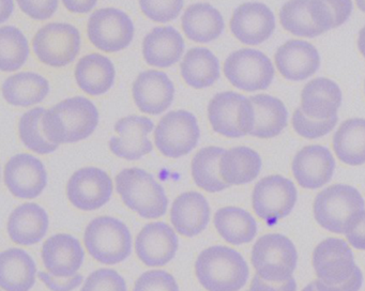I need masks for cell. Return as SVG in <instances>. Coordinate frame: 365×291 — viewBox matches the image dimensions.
I'll return each mask as SVG.
<instances>
[{
    "instance_id": "obj_1",
    "label": "cell",
    "mask_w": 365,
    "mask_h": 291,
    "mask_svg": "<svg viewBox=\"0 0 365 291\" xmlns=\"http://www.w3.org/2000/svg\"><path fill=\"white\" fill-rule=\"evenodd\" d=\"M99 124L97 106L85 96L61 101L46 109L42 120L44 134L56 145L88 138Z\"/></svg>"
},
{
    "instance_id": "obj_2",
    "label": "cell",
    "mask_w": 365,
    "mask_h": 291,
    "mask_svg": "<svg viewBox=\"0 0 365 291\" xmlns=\"http://www.w3.org/2000/svg\"><path fill=\"white\" fill-rule=\"evenodd\" d=\"M195 274L207 291H239L247 284L250 270L240 252L215 245L198 255Z\"/></svg>"
},
{
    "instance_id": "obj_3",
    "label": "cell",
    "mask_w": 365,
    "mask_h": 291,
    "mask_svg": "<svg viewBox=\"0 0 365 291\" xmlns=\"http://www.w3.org/2000/svg\"><path fill=\"white\" fill-rule=\"evenodd\" d=\"M115 182L121 200L140 218L153 220L165 215L168 195L163 186L148 171L138 167L123 169L116 175Z\"/></svg>"
},
{
    "instance_id": "obj_4",
    "label": "cell",
    "mask_w": 365,
    "mask_h": 291,
    "mask_svg": "<svg viewBox=\"0 0 365 291\" xmlns=\"http://www.w3.org/2000/svg\"><path fill=\"white\" fill-rule=\"evenodd\" d=\"M84 243L88 254L102 265H118L132 252L129 227L112 216L93 218L85 229Z\"/></svg>"
},
{
    "instance_id": "obj_5",
    "label": "cell",
    "mask_w": 365,
    "mask_h": 291,
    "mask_svg": "<svg viewBox=\"0 0 365 291\" xmlns=\"http://www.w3.org/2000/svg\"><path fill=\"white\" fill-rule=\"evenodd\" d=\"M251 261L260 277L269 282H285L296 270L298 252L287 237L270 233L254 244Z\"/></svg>"
},
{
    "instance_id": "obj_6",
    "label": "cell",
    "mask_w": 365,
    "mask_h": 291,
    "mask_svg": "<svg viewBox=\"0 0 365 291\" xmlns=\"http://www.w3.org/2000/svg\"><path fill=\"white\" fill-rule=\"evenodd\" d=\"M362 210H365L364 199L356 188L346 184L324 188L314 201L316 222L337 235H343L350 218Z\"/></svg>"
},
{
    "instance_id": "obj_7",
    "label": "cell",
    "mask_w": 365,
    "mask_h": 291,
    "mask_svg": "<svg viewBox=\"0 0 365 291\" xmlns=\"http://www.w3.org/2000/svg\"><path fill=\"white\" fill-rule=\"evenodd\" d=\"M200 137L197 118L183 109L166 113L155 128V147L166 158L187 155L197 147Z\"/></svg>"
},
{
    "instance_id": "obj_8",
    "label": "cell",
    "mask_w": 365,
    "mask_h": 291,
    "mask_svg": "<svg viewBox=\"0 0 365 291\" xmlns=\"http://www.w3.org/2000/svg\"><path fill=\"white\" fill-rule=\"evenodd\" d=\"M33 49L46 66L63 68L74 61L80 53V31L71 24H46L34 36Z\"/></svg>"
},
{
    "instance_id": "obj_9",
    "label": "cell",
    "mask_w": 365,
    "mask_h": 291,
    "mask_svg": "<svg viewBox=\"0 0 365 291\" xmlns=\"http://www.w3.org/2000/svg\"><path fill=\"white\" fill-rule=\"evenodd\" d=\"M208 119L215 132L230 138H238L251 133L253 107L249 98L242 94L220 92L209 102Z\"/></svg>"
},
{
    "instance_id": "obj_10",
    "label": "cell",
    "mask_w": 365,
    "mask_h": 291,
    "mask_svg": "<svg viewBox=\"0 0 365 291\" xmlns=\"http://www.w3.org/2000/svg\"><path fill=\"white\" fill-rule=\"evenodd\" d=\"M223 70L230 83L245 91L267 89L274 78L272 62L257 49L241 48L230 53Z\"/></svg>"
},
{
    "instance_id": "obj_11",
    "label": "cell",
    "mask_w": 365,
    "mask_h": 291,
    "mask_svg": "<svg viewBox=\"0 0 365 291\" xmlns=\"http://www.w3.org/2000/svg\"><path fill=\"white\" fill-rule=\"evenodd\" d=\"M131 17L117 8H102L91 15L87 24V36L100 51L116 53L127 48L134 38Z\"/></svg>"
},
{
    "instance_id": "obj_12",
    "label": "cell",
    "mask_w": 365,
    "mask_h": 291,
    "mask_svg": "<svg viewBox=\"0 0 365 291\" xmlns=\"http://www.w3.org/2000/svg\"><path fill=\"white\" fill-rule=\"evenodd\" d=\"M297 197L294 182L282 175H269L254 188L252 205L258 218L268 225H275L292 211Z\"/></svg>"
},
{
    "instance_id": "obj_13",
    "label": "cell",
    "mask_w": 365,
    "mask_h": 291,
    "mask_svg": "<svg viewBox=\"0 0 365 291\" xmlns=\"http://www.w3.org/2000/svg\"><path fill=\"white\" fill-rule=\"evenodd\" d=\"M112 195V178L98 167L78 169L67 183V197L70 203L83 211L100 209L110 201Z\"/></svg>"
},
{
    "instance_id": "obj_14",
    "label": "cell",
    "mask_w": 365,
    "mask_h": 291,
    "mask_svg": "<svg viewBox=\"0 0 365 291\" xmlns=\"http://www.w3.org/2000/svg\"><path fill=\"white\" fill-rule=\"evenodd\" d=\"M4 179L14 196L35 199L46 190L48 173L41 160L33 154L19 153L6 164Z\"/></svg>"
},
{
    "instance_id": "obj_15",
    "label": "cell",
    "mask_w": 365,
    "mask_h": 291,
    "mask_svg": "<svg viewBox=\"0 0 365 291\" xmlns=\"http://www.w3.org/2000/svg\"><path fill=\"white\" fill-rule=\"evenodd\" d=\"M155 128L153 120L144 116L131 115L115 123L117 135L108 141L110 151L128 160H138L153 152V146L148 135Z\"/></svg>"
},
{
    "instance_id": "obj_16",
    "label": "cell",
    "mask_w": 365,
    "mask_h": 291,
    "mask_svg": "<svg viewBox=\"0 0 365 291\" xmlns=\"http://www.w3.org/2000/svg\"><path fill=\"white\" fill-rule=\"evenodd\" d=\"M313 267L317 280L332 285L345 282L358 267L347 242L337 238H329L316 246Z\"/></svg>"
},
{
    "instance_id": "obj_17",
    "label": "cell",
    "mask_w": 365,
    "mask_h": 291,
    "mask_svg": "<svg viewBox=\"0 0 365 291\" xmlns=\"http://www.w3.org/2000/svg\"><path fill=\"white\" fill-rule=\"evenodd\" d=\"M179 240L174 229L163 222L149 223L135 240L138 259L147 267H164L176 256Z\"/></svg>"
},
{
    "instance_id": "obj_18",
    "label": "cell",
    "mask_w": 365,
    "mask_h": 291,
    "mask_svg": "<svg viewBox=\"0 0 365 291\" xmlns=\"http://www.w3.org/2000/svg\"><path fill=\"white\" fill-rule=\"evenodd\" d=\"M274 29V14L260 2L240 4L230 19V30L243 44H262L272 36Z\"/></svg>"
},
{
    "instance_id": "obj_19",
    "label": "cell",
    "mask_w": 365,
    "mask_h": 291,
    "mask_svg": "<svg viewBox=\"0 0 365 291\" xmlns=\"http://www.w3.org/2000/svg\"><path fill=\"white\" fill-rule=\"evenodd\" d=\"M132 94L140 111L157 116L164 113L172 105L175 86L166 73L147 70L136 77L132 86Z\"/></svg>"
},
{
    "instance_id": "obj_20",
    "label": "cell",
    "mask_w": 365,
    "mask_h": 291,
    "mask_svg": "<svg viewBox=\"0 0 365 291\" xmlns=\"http://www.w3.org/2000/svg\"><path fill=\"white\" fill-rule=\"evenodd\" d=\"M41 258L48 273L67 278L78 274L84 262L85 252L76 237L69 233H57L44 242Z\"/></svg>"
},
{
    "instance_id": "obj_21",
    "label": "cell",
    "mask_w": 365,
    "mask_h": 291,
    "mask_svg": "<svg viewBox=\"0 0 365 291\" xmlns=\"http://www.w3.org/2000/svg\"><path fill=\"white\" fill-rule=\"evenodd\" d=\"M335 160L328 148L311 145L301 149L292 160V173L299 185L317 190L332 179Z\"/></svg>"
},
{
    "instance_id": "obj_22",
    "label": "cell",
    "mask_w": 365,
    "mask_h": 291,
    "mask_svg": "<svg viewBox=\"0 0 365 291\" xmlns=\"http://www.w3.org/2000/svg\"><path fill=\"white\" fill-rule=\"evenodd\" d=\"M211 210L208 200L200 193L191 190L179 195L172 205L170 222L176 233L193 238L208 226Z\"/></svg>"
},
{
    "instance_id": "obj_23",
    "label": "cell",
    "mask_w": 365,
    "mask_h": 291,
    "mask_svg": "<svg viewBox=\"0 0 365 291\" xmlns=\"http://www.w3.org/2000/svg\"><path fill=\"white\" fill-rule=\"evenodd\" d=\"M274 58L279 73L289 81H304L320 66L319 53L307 41H287L279 47Z\"/></svg>"
},
{
    "instance_id": "obj_24",
    "label": "cell",
    "mask_w": 365,
    "mask_h": 291,
    "mask_svg": "<svg viewBox=\"0 0 365 291\" xmlns=\"http://www.w3.org/2000/svg\"><path fill=\"white\" fill-rule=\"evenodd\" d=\"M48 224L50 220L43 207L35 203H23L10 214L8 235L19 245H34L46 237Z\"/></svg>"
},
{
    "instance_id": "obj_25",
    "label": "cell",
    "mask_w": 365,
    "mask_h": 291,
    "mask_svg": "<svg viewBox=\"0 0 365 291\" xmlns=\"http://www.w3.org/2000/svg\"><path fill=\"white\" fill-rule=\"evenodd\" d=\"M185 48L182 36L172 26L153 28L143 41L145 61L157 68H170L180 61Z\"/></svg>"
},
{
    "instance_id": "obj_26",
    "label": "cell",
    "mask_w": 365,
    "mask_h": 291,
    "mask_svg": "<svg viewBox=\"0 0 365 291\" xmlns=\"http://www.w3.org/2000/svg\"><path fill=\"white\" fill-rule=\"evenodd\" d=\"M341 104V91L336 83L324 77L309 81L301 92V111L315 120L336 116Z\"/></svg>"
},
{
    "instance_id": "obj_27",
    "label": "cell",
    "mask_w": 365,
    "mask_h": 291,
    "mask_svg": "<svg viewBox=\"0 0 365 291\" xmlns=\"http://www.w3.org/2000/svg\"><path fill=\"white\" fill-rule=\"evenodd\" d=\"M37 265L22 248H9L0 254V286L5 291H29L36 284Z\"/></svg>"
},
{
    "instance_id": "obj_28",
    "label": "cell",
    "mask_w": 365,
    "mask_h": 291,
    "mask_svg": "<svg viewBox=\"0 0 365 291\" xmlns=\"http://www.w3.org/2000/svg\"><path fill=\"white\" fill-rule=\"evenodd\" d=\"M74 75L78 87L85 93L102 96L114 85L116 70L110 58L91 53L78 60Z\"/></svg>"
},
{
    "instance_id": "obj_29",
    "label": "cell",
    "mask_w": 365,
    "mask_h": 291,
    "mask_svg": "<svg viewBox=\"0 0 365 291\" xmlns=\"http://www.w3.org/2000/svg\"><path fill=\"white\" fill-rule=\"evenodd\" d=\"M181 26L190 40L209 43L221 36L225 24L217 9L206 2H197L187 6L181 17Z\"/></svg>"
},
{
    "instance_id": "obj_30",
    "label": "cell",
    "mask_w": 365,
    "mask_h": 291,
    "mask_svg": "<svg viewBox=\"0 0 365 291\" xmlns=\"http://www.w3.org/2000/svg\"><path fill=\"white\" fill-rule=\"evenodd\" d=\"M249 100L253 107V126L250 135L272 138L287 126V109L281 100L268 94L250 96Z\"/></svg>"
},
{
    "instance_id": "obj_31",
    "label": "cell",
    "mask_w": 365,
    "mask_h": 291,
    "mask_svg": "<svg viewBox=\"0 0 365 291\" xmlns=\"http://www.w3.org/2000/svg\"><path fill=\"white\" fill-rule=\"evenodd\" d=\"M50 83L35 72H20L8 77L3 83L4 98L14 106L39 104L50 93Z\"/></svg>"
},
{
    "instance_id": "obj_32",
    "label": "cell",
    "mask_w": 365,
    "mask_h": 291,
    "mask_svg": "<svg viewBox=\"0 0 365 291\" xmlns=\"http://www.w3.org/2000/svg\"><path fill=\"white\" fill-rule=\"evenodd\" d=\"M262 164V158L255 150L241 146L226 150L220 160V173L230 185H242L258 177Z\"/></svg>"
},
{
    "instance_id": "obj_33",
    "label": "cell",
    "mask_w": 365,
    "mask_h": 291,
    "mask_svg": "<svg viewBox=\"0 0 365 291\" xmlns=\"http://www.w3.org/2000/svg\"><path fill=\"white\" fill-rule=\"evenodd\" d=\"M180 73L190 87L204 89L219 79L220 61L210 49L193 47L185 53L180 63Z\"/></svg>"
},
{
    "instance_id": "obj_34",
    "label": "cell",
    "mask_w": 365,
    "mask_h": 291,
    "mask_svg": "<svg viewBox=\"0 0 365 291\" xmlns=\"http://www.w3.org/2000/svg\"><path fill=\"white\" fill-rule=\"evenodd\" d=\"M213 223L219 235L232 245L250 243L257 235L255 218L241 208H221L215 212Z\"/></svg>"
},
{
    "instance_id": "obj_35",
    "label": "cell",
    "mask_w": 365,
    "mask_h": 291,
    "mask_svg": "<svg viewBox=\"0 0 365 291\" xmlns=\"http://www.w3.org/2000/svg\"><path fill=\"white\" fill-rule=\"evenodd\" d=\"M333 148L337 158L345 164H364L365 119L352 118L343 122L333 136Z\"/></svg>"
},
{
    "instance_id": "obj_36",
    "label": "cell",
    "mask_w": 365,
    "mask_h": 291,
    "mask_svg": "<svg viewBox=\"0 0 365 291\" xmlns=\"http://www.w3.org/2000/svg\"><path fill=\"white\" fill-rule=\"evenodd\" d=\"M223 148L209 146L202 148L192 160V177L198 188L209 193L222 192L230 184L222 179L220 173V160L225 153Z\"/></svg>"
},
{
    "instance_id": "obj_37",
    "label": "cell",
    "mask_w": 365,
    "mask_h": 291,
    "mask_svg": "<svg viewBox=\"0 0 365 291\" xmlns=\"http://www.w3.org/2000/svg\"><path fill=\"white\" fill-rule=\"evenodd\" d=\"M29 56V41L18 27L0 28V68L3 72H14L22 68Z\"/></svg>"
},
{
    "instance_id": "obj_38",
    "label": "cell",
    "mask_w": 365,
    "mask_h": 291,
    "mask_svg": "<svg viewBox=\"0 0 365 291\" xmlns=\"http://www.w3.org/2000/svg\"><path fill=\"white\" fill-rule=\"evenodd\" d=\"M46 109L35 107L23 113L19 121V135L27 149L38 154L53 153L58 149L59 145L48 141L44 134L42 120Z\"/></svg>"
},
{
    "instance_id": "obj_39",
    "label": "cell",
    "mask_w": 365,
    "mask_h": 291,
    "mask_svg": "<svg viewBox=\"0 0 365 291\" xmlns=\"http://www.w3.org/2000/svg\"><path fill=\"white\" fill-rule=\"evenodd\" d=\"M279 21L294 36L315 38L324 34L314 21L311 1L286 2L279 11Z\"/></svg>"
},
{
    "instance_id": "obj_40",
    "label": "cell",
    "mask_w": 365,
    "mask_h": 291,
    "mask_svg": "<svg viewBox=\"0 0 365 291\" xmlns=\"http://www.w3.org/2000/svg\"><path fill=\"white\" fill-rule=\"evenodd\" d=\"M312 15L316 26L322 32L339 27L347 21L351 14L352 2L311 1Z\"/></svg>"
},
{
    "instance_id": "obj_41",
    "label": "cell",
    "mask_w": 365,
    "mask_h": 291,
    "mask_svg": "<svg viewBox=\"0 0 365 291\" xmlns=\"http://www.w3.org/2000/svg\"><path fill=\"white\" fill-rule=\"evenodd\" d=\"M337 123V116L327 120H315L304 115L300 107L292 116V126L300 136L304 138L316 139L330 133Z\"/></svg>"
},
{
    "instance_id": "obj_42",
    "label": "cell",
    "mask_w": 365,
    "mask_h": 291,
    "mask_svg": "<svg viewBox=\"0 0 365 291\" xmlns=\"http://www.w3.org/2000/svg\"><path fill=\"white\" fill-rule=\"evenodd\" d=\"M81 291H128L125 278L113 269L96 270L85 280Z\"/></svg>"
},
{
    "instance_id": "obj_43",
    "label": "cell",
    "mask_w": 365,
    "mask_h": 291,
    "mask_svg": "<svg viewBox=\"0 0 365 291\" xmlns=\"http://www.w3.org/2000/svg\"><path fill=\"white\" fill-rule=\"evenodd\" d=\"M133 291H180V289L172 274L164 270H151L136 280Z\"/></svg>"
},
{
    "instance_id": "obj_44",
    "label": "cell",
    "mask_w": 365,
    "mask_h": 291,
    "mask_svg": "<svg viewBox=\"0 0 365 291\" xmlns=\"http://www.w3.org/2000/svg\"><path fill=\"white\" fill-rule=\"evenodd\" d=\"M185 6V1H140V6L143 13L151 21L158 23H168L174 21L180 14Z\"/></svg>"
},
{
    "instance_id": "obj_45",
    "label": "cell",
    "mask_w": 365,
    "mask_h": 291,
    "mask_svg": "<svg viewBox=\"0 0 365 291\" xmlns=\"http://www.w3.org/2000/svg\"><path fill=\"white\" fill-rule=\"evenodd\" d=\"M344 235L352 247L365 250V210L356 212L350 218Z\"/></svg>"
},
{
    "instance_id": "obj_46",
    "label": "cell",
    "mask_w": 365,
    "mask_h": 291,
    "mask_svg": "<svg viewBox=\"0 0 365 291\" xmlns=\"http://www.w3.org/2000/svg\"><path fill=\"white\" fill-rule=\"evenodd\" d=\"M19 6L31 19L43 21L50 19L58 9V1H19Z\"/></svg>"
},
{
    "instance_id": "obj_47",
    "label": "cell",
    "mask_w": 365,
    "mask_h": 291,
    "mask_svg": "<svg viewBox=\"0 0 365 291\" xmlns=\"http://www.w3.org/2000/svg\"><path fill=\"white\" fill-rule=\"evenodd\" d=\"M38 276L51 291H73L74 289L80 287L84 280L82 274H76L71 277L61 278L52 275L48 272L42 271L38 273Z\"/></svg>"
},
{
    "instance_id": "obj_48",
    "label": "cell",
    "mask_w": 365,
    "mask_h": 291,
    "mask_svg": "<svg viewBox=\"0 0 365 291\" xmlns=\"http://www.w3.org/2000/svg\"><path fill=\"white\" fill-rule=\"evenodd\" d=\"M315 284L318 291H359L362 287L363 274L358 267L354 273L345 282L332 285L316 280Z\"/></svg>"
},
{
    "instance_id": "obj_49",
    "label": "cell",
    "mask_w": 365,
    "mask_h": 291,
    "mask_svg": "<svg viewBox=\"0 0 365 291\" xmlns=\"http://www.w3.org/2000/svg\"><path fill=\"white\" fill-rule=\"evenodd\" d=\"M250 291H297V284L294 277L285 282H269L256 274L252 280Z\"/></svg>"
},
{
    "instance_id": "obj_50",
    "label": "cell",
    "mask_w": 365,
    "mask_h": 291,
    "mask_svg": "<svg viewBox=\"0 0 365 291\" xmlns=\"http://www.w3.org/2000/svg\"><path fill=\"white\" fill-rule=\"evenodd\" d=\"M63 6L74 13H87L89 11L93 10L98 2L95 0H91V1H76V0H65L63 1Z\"/></svg>"
},
{
    "instance_id": "obj_51",
    "label": "cell",
    "mask_w": 365,
    "mask_h": 291,
    "mask_svg": "<svg viewBox=\"0 0 365 291\" xmlns=\"http://www.w3.org/2000/svg\"><path fill=\"white\" fill-rule=\"evenodd\" d=\"M0 6H1V17H0V21L5 23V21L11 16L12 12H14V2L1 1L0 2Z\"/></svg>"
},
{
    "instance_id": "obj_52",
    "label": "cell",
    "mask_w": 365,
    "mask_h": 291,
    "mask_svg": "<svg viewBox=\"0 0 365 291\" xmlns=\"http://www.w3.org/2000/svg\"><path fill=\"white\" fill-rule=\"evenodd\" d=\"M358 47L363 57L365 58V26L359 32Z\"/></svg>"
},
{
    "instance_id": "obj_53",
    "label": "cell",
    "mask_w": 365,
    "mask_h": 291,
    "mask_svg": "<svg viewBox=\"0 0 365 291\" xmlns=\"http://www.w3.org/2000/svg\"><path fill=\"white\" fill-rule=\"evenodd\" d=\"M302 291H318L317 287H316L315 282H311V284L307 285Z\"/></svg>"
},
{
    "instance_id": "obj_54",
    "label": "cell",
    "mask_w": 365,
    "mask_h": 291,
    "mask_svg": "<svg viewBox=\"0 0 365 291\" xmlns=\"http://www.w3.org/2000/svg\"><path fill=\"white\" fill-rule=\"evenodd\" d=\"M356 6H358L359 9L362 10L363 12H365V1H356Z\"/></svg>"
},
{
    "instance_id": "obj_55",
    "label": "cell",
    "mask_w": 365,
    "mask_h": 291,
    "mask_svg": "<svg viewBox=\"0 0 365 291\" xmlns=\"http://www.w3.org/2000/svg\"><path fill=\"white\" fill-rule=\"evenodd\" d=\"M247 291H250V290H247Z\"/></svg>"
}]
</instances>
